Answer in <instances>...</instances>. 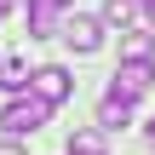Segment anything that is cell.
Here are the masks:
<instances>
[{
  "label": "cell",
  "instance_id": "8fae6325",
  "mask_svg": "<svg viewBox=\"0 0 155 155\" xmlns=\"http://www.w3.org/2000/svg\"><path fill=\"white\" fill-rule=\"evenodd\" d=\"M17 6H23V0H0V17H6V12H17Z\"/></svg>",
  "mask_w": 155,
  "mask_h": 155
},
{
  "label": "cell",
  "instance_id": "6da1fadb",
  "mask_svg": "<svg viewBox=\"0 0 155 155\" xmlns=\"http://www.w3.org/2000/svg\"><path fill=\"white\" fill-rule=\"evenodd\" d=\"M46 121H52V104H46L40 92H29V98L17 92V98H12V104L0 109V127H6L12 138H23V132H40Z\"/></svg>",
  "mask_w": 155,
  "mask_h": 155
},
{
  "label": "cell",
  "instance_id": "7a4b0ae2",
  "mask_svg": "<svg viewBox=\"0 0 155 155\" xmlns=\"http://www.w3.org/2000/svg\"><path fill=\"white\" fill-rule=\"evenodd\" d=\"M23 17H29V40H46V35H63L69 6L63 0H23Z\"/></svg>",
  "mask_w": 155,
  "mask_h": 155
},
{
  "label": "cell",
  "instance_id": "9c48e42d",
  "mask_svg": "<svg viewBox=\"0 0 155 155\" xmlns=\"http://www.w3.org/2000/svg\"><path fill=\"white\" fill-rule=\"evenodd\" d=\"M121 46H127V58H150V52H155V35H150V29H127Z\"/></svg>",
  "mask_w": 155,
  "mask_h": 155
},
{
  "label": "cell",
  "instance_id": "4fadbf2b",
  "mask_svg": "<svg viewBox=\"0 0 155 155\" xmlns=\"http://www.w3.org/2000/svg\"><path fill=\"white\" fill-rule=\"evenodd\" d=\"M138 6H144V12H150V17H155V0H138Z\"/></svg>",
  "mask_w": 155,
  "mask_h": 155
},
{
  "label": "cell",
  "instance_id": "5bb4252c",
  "mask_svg": "<svg viewBox=\"0 0 155 155\" xmlns=\"http://www.w3.org/2000/svg\"><path fill=\"white\" fill-rule=\"evenodd\" d=\"M150 144H155V121H150Z\"/></svg>",
  "mask_w": 155,
  "mask_h": 155
},
{
  "label": "cell",
  "instance_id": "3957f363",
  "mask_svg": "<svg viewBox=\"0 0 155 155\" xmlns=\"http://www.w3.org/2000/svg\"><path fill=\"white\" fill-rule=\"evenodd\" d=\"M109 92H127V98L155 92V63H150V58H127V63L109 75Z\"/></svg>",
  "mask_w": 155,
  "mask_h": 155
},
{
  "label": "cell",
  "instance_id": "7c38bea8",
  "mask_svg": "<svg viewBox=\"0 0 155 155\" xmlns=\"http://www.w3.org/2000/svg\"><path fill=\"white\" fill-rule=\"evenodd\" d=\"M0 155H17V144H0Z\"/></svg>",
  "mask_w": 155,
  "mask_h": 155
},
{
  "label": "cell",
  "instance_id": "8992f818",
  "mask_svg": "<svg viewBox=\"0 0 155 155\" xmlns=\"http://www.w3.org/2000/svg\"><path fill=\"white\" fill-rule=\"evenodd\" d=\"M132 104H138V98H127V92H109V98L98 104V127H109V132L132 127Z\"/></svg>",
  "mask_w": 155,
  "mask_h": 155
},
{
  "label": "cell",
  "instance_id": "ba28073f",
  "mask_svg": "<svg viewBox=\"0 0 155 155\" xmlns=\"http://www.w3.org/2000/svg\"><path fill=\"white\" fill-rule=\"evenodd\" d=\"M0 86H6L12 98H17V92H29V69H23V63H0Z\"/></svg>",
  "mask_w": 155,
  "mask_h": 155
},
{
  "label": "cell",
  "instance_id": "5b68a950",
  "mask_svg": "<svg viewBox=\"0 0 155 155\" xmlns=\"http://www.w3.org/2000/svg\"><path fill=\"white\" fill-rule=\"evenodd\" d=\"M29 92H40L46 104H63V98L75 92V81H69V69L46 63V69H35V75H29Z\"/></svg>",
  "mask_w": 155,
  "mask_h": 155
},
{
  "label": "cell",
  "instance_id": "52a82bcc",
  "mask_svg": "<svg viewBox=\"0 0 155 155\" xmlns=\"http://www.w3.org/2000/svg\"><path fill=\"white\" fill-rule=\"evenodd\" d=\"M138 17V0H104V23H115V29H127Z\"/></svg>",
  "mask_w": 155,
  "mask_h": 155
},
{
  "label": "cell",
  "instance_id": "30bf717a",
  "mask_svg": "<svg viewBox=\"0 0 155 155\" xmlns=\"http://www.w3.org/2000/svg\"><path fill=\"white\" fill-rule=\"evenodd\" d=\"M63 155H104V138L98 132H69V150Z\"/></svg>",
  "mask_w": 155,
  "mask_h": 155
},
{
  "label": "cell",
  "instance_id": "277c9868",
  "mask_svg": "<svg viewBox=\"0 0 155 155\" xmlns=\"http://www.w3.org/2000/svg\"><path fill=\"white\" fill-rule=\"evenodd\" d=\"M63 40H69L75 52H98V46H104V23L86 17V12H69V17H63Z\"/></svg>",
  "mask_w": 155,
  "mask_h": 155
}]
</instances>
